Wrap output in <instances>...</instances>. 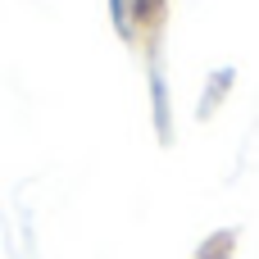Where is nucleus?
I'll list each match as a JSON object with an SVG mask.
<instances>
[{"label": "nucleus", "instance_id": "f257e3e1", "mask_svg": "<svg viewBox=\"0 0 259 259\" xmlns=\"http://www.w3.org/2000/svg\"><path fill=\"white\" fill-rule=\"evenodd\" d=\"M159 5H164V0H109V18H114V27H118L127 41H137V36H146V32L155 27Z\"/></svg>", "mask_w": 259, "mask_h": 259}]
</instances>
